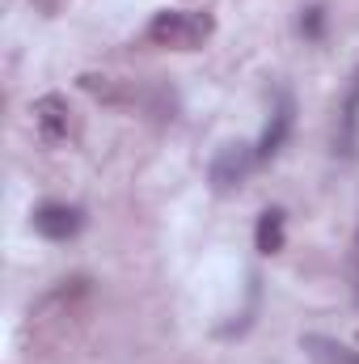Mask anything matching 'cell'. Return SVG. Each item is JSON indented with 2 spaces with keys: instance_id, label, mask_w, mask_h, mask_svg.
I'll use <instances>...</instances> for the list:
<instances>
[{
  "instance_id": "8992f818",
  "label": "cell",
  "mask_w": 359,
  "mask_h": 364,
  "mask_svg": "<svg viewBox=\"0 0 359 364\" xmlns=\"http://www.w3.org/2000/svg\"><path fill=\"white\" fill-rule=\"evenodd\" d=\"M300 348L313 356V364H359L355 348H347V343H338V339H330V335H304Z\"/></svg>"
},
{
  "instance_id": "6da1fadb",
  "label": "cell",
  "mask_w": 359,
  "mask_h": 364,
  "mask_svg": "<svg viewBox=\"0 0 359 364\" xmlns=\"http://www.w3.org/2000/svg\"><path fill=\"white\" fill-rule=\"evenodd\" d=\"M211 30H216V21L194 9H165L148 21V38L170 51H199L211 38Z\"/></svg>"
},
{
  "instance_id": "7a4b0ae2",
  "label": "cell",
  "mask_w": 359,
  "mask_h": 364,
  "mask_svg": "<svg viewBox=\"0 0 359 364\" xmlns=\"http://www.w3.org/2000/svg\"><path fill=\"white\" fill-rule=\"evenodd\" d=\"M258 166V149H250V144H224L216 157H211V186L224 195V191H237L241 182L250 178V170Z\"/></svg>"
},
{
  "instance_id": "5b68a950",
  "label": "cell",
  "mask_w": 359,
  "mask_h": 364,
  "mask_svg": "<svg viewBox=\"0 0 359 364\" xmlns=\"http://www.w3.org/2000/svg\"><path fill=\"white\" fill-rule=\"evenodd\" d=\"M292 114H296V106H292V97L283 93L279 106H275V114H270L267 132H263V140H258V161H267V157H275V153L283 149V140H287V132H292Z\"/></svg>"
},
{
  "instance_id": "ba28073f",
  "label": "cell",
  "mask_w": 359,
  "mask_h": 364,
  "mask_svg": "<svg viewBox=\"0 0 359 364\" xmlns=\"http://www.w3.org/2000/svg\"><path fill=\"white\" fill-rule=\"evenodd\" d=\"M355 119H359V73L351 93H347V106H343V153H351V144H355Z\"/></svg>"
},
{
  "instance_id": "3957f363",
  "label": "cell",
  "mask_w": 359,
  "mask_h": 364,
  "mask_svg": "<svg viewBox=\"0 0 359 364\" xmlns=\"http://www.w3.org/2000/svg\"><path fill=\"white\" fill-rule=\"evenodd\" d=\"M30 114H34V127H38V136H43L47 144L68 140V132H72V110H68V102H64L60 93H43V97H34Z\"/></svg>"
},
{
  "instance_id": "52a82bcc",
  "label": "cell",
  "mask_w": 359,
  "mask_h": 364,
  "mask_svg": "<svg viewBox=\"0 0 359 364\" xmlns=\"http://www.w3.org/2000/svg\"><path fill=\"white\" fill-rule=\"evenodd\" d=\"M254 242H258L263 255H279V250H283V212H279V208H267V212L258 216Z\"/></svg>"
},
{
  "instance_id": "277c9868",
  "label": "cell",
  "mask_w": 359,
  "mask_h": 364,
  "mask_svg": "<svg viewBox=\"0 0 359 364\" xmlns=\"http://www.w3.org/2000/svg\"><path fill=\"white\" fill-rule=\"evenodd\" d=\"M81 225H85V216H81L72 203H43V208L34 212V229H38L47 242H68V237L81 233Z\"/></svg>"
}]
</instances>
